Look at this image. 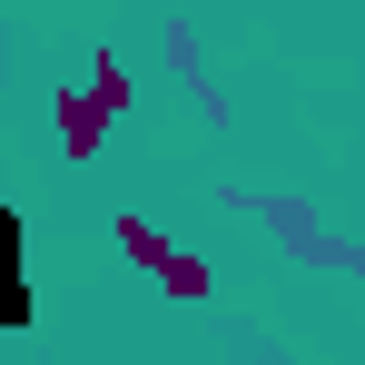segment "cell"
Wrapping results in <instances>:
<instances>
[{
    "instance_id": "cell-1",
    "label": "cell",
    "mask_w": 365,
    "mask_h": 365,
    "mask_svg": "<svg viewBox=\"0 0 365 365\" xmlns=\"http://www.w3.org/2000/svg\"><path fill=\"white\" fill-rule=\"evenodd\" d=\"M119 99H128V79H119V69H109V60H99V79H89V99H69V109H60V128H69V148H89V138L109 128V109H119Z\"/></svg>"
}]
</instances>
